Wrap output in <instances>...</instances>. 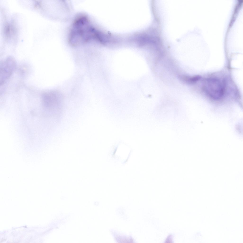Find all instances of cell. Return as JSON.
Wrapping results in <instances>:
<instances>
[{
    "mask_svg": "<svg viewBox=\"0 0 243 243\" xmlns=\"http://www.w3.org/2000/svg\"><path fill=\"white\" fill-rule=\"evenodd\" d=\"M203 88L205 92L211 98L218 100L224 96L225 89L224 81L215 78L207 79L204 81Z\"/></svg>",
    "mask_w": 243,
    "mask_h": 243,
    "instance_id": "cell-2",
    "label": "cell"
},
{
    "mask_svg": "<svg viewBox=\"0 0 243 243\" xmlns=\"http://www.w3.org/2000/svg\"><path fill=\"white\" fill-rule=\"evenodd\" d=\"M179 79L183 83L187 84H192L198 80L201 77L198 75L189 76L184 75H179Z\"/></svg>",
    "mask_w": 243,
    "mask_h": 243,
    "instance_id": "cell-4",
    "label": "cell"
},
{
    "mask_svg": "<svg viewBox=\"0 0 243 243\" xmlns=\"http://www.w3.org/2000/svg\"><path fill=\"white\" fill-rule=\"evenodd\" d=\"M16 62L14 58L9 57L0 62V84H3L12 75L15 69Z\"/></svg>",
    "mask_w": 243,
    "mask_h": 243,
    "instance_id": "cell-3",
    "label": "cell"
},
{
    "mask_svg": "<svg viewBox=\"0 0 243 243\" xmlns=\"http://www.w3.org/2000/svg\"><path fill=\"white\" fill-rule=\"evenodd\" d=\"M86 15H78L73 22L70 30L68 41L75 46L100 40V34Z\"/></svg>",
    "mask_w": 243,
    "mask_h": 243,
    "instance_id": "cell-1",
    "label": "cell"
}]
</instances>
